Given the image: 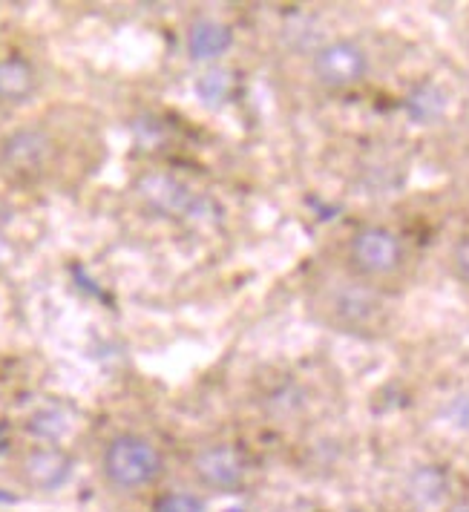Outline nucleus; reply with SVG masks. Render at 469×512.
<instances>
[{
    "label": "nucleus",
    "mask_w": 469,
    "mask_h": 512,
    "mask_svg": "<svg viewBox=\"0 0 469 512\" xmlns=\"http://www.w3.org/2000/svg\"><path fill=\"white\" fill-rule=\"evenodd\" d=\"M101 469L113 487L141 489L150 487L165 472V458L153 441L133 435V432H124L104 446Z\"/></svg>",
    "instance_id": "obj_1"
},
{
    "label": "nucleus",
    "mask_w": 469,
    "mask_h": 512,
    "mask_svg": "<svg viewBox=\"0 0 469 512\" xmlns=\"http://www.w3.org/2000/svg\"><path fill=\"white\" fill-rule=\"evenodd\" d=\"M406 248L398 231L386 225H363L349 239V265L366 280L392 277L403 268Z\"/></svg>",
    "instance_id": "obj_2"
},
{
    "label": "nucleus",
    "mask_w": 469,
    "mask_h": 512,
    "mask_svg": "<svg viewBox=\"0 0 469 512\" xmlns=\"http://www.w3.org/2000/svg\"><path fill=\"white\" fill-rule=\"evenodd\" d=\"M311 72L329 90H352L369 75V52L352 38H334L314 52Z\"/></svg>",
    "instance_id": "obj_3"
},
{
    "label": "nucleus",
    "mask_w": 469,
    "mask_h": 512,
    "mask_svg": "<svg viewBox=\"0 0 469 512\" xmlns=\"http://www.w3.org/2000/svg\"><path fill=\"white\" fill-rule=\"evenodd\" d=\"M245 458L231 443H213L193 455V475L213 492H234L245 481Z\"/></svg>",
    "instance_id": "obj_4"
},
{
    "label": "nucleus",
    "mask_w": 469,
    "mask_h": 512,
    "mask_svg": "<svg viewBox=\"0 0 469 512\" xmlns=\"http://www.w3.org/2000/svg\"><path fill=\"white\" fill-rule=\"evenodd\" d=\"M139 196L147 202V208H153L162 216H188L196 208V196L190 193V187L167 173H147L141 176Z\"/></svg>",
    "instance_id": "obj_5"
},
{
    "label": "nucleus",
    "mask_w": 469,
    "mask_h": 512,
    "mask_svg": "<svg viewBox=\"0 0 469 512\" xmlns=\"http://www.w3.org/2000/svg\"><path fill=\"white\" fill-rule=\"evenodd\" d=\"M52 156V139L47 130L41 127H24L15 130L12 136H6L0 144V159L6 167L18 170V173H32L41 170L47 159Z\"/></svg>",
    "instance_id": "obj_6"
},
{
    "label": "nucleus",
    "mask_w": 469,
    "mask_h": 512,
    "mask_svg": "<svg viewBox=\"0 0 469 512\" xmlns=\"http://www.w3.org/2000/svg\"><path fill=\"white\" fill-rule=\"evenodd\" d=\"M72 458L58 449V446H44V449H32L21 464L26 487L38 489V492H55L61 489L72 475Z\"/></svg>",
    "instance_id": "obj_7"
},
{
    "label": "nucleus",
    "mask_w": 469,
    "mask_h": 512,
    "mask_svg": "<svg viewBox=\"0 0 469 512\" xmlns=\"http://www.w3.org/2000/svg\"><path fill=\"white\" fill-rule=\"evenodd\" d=\"M185 47L193 61H219L234 47V32L231 26L213 18H199L193 21L185 38Z\"/></svg>",
    "instance_id": "obj_8"
},
{
    "label": "nucleus",
    "mask_w": 469,
    "mask_h": 512,
    "mask_svg": "<svg viewBox=\"0 0 469 512\" xmlns=\"http://www.w3.org/2000/svg\"><path fill=\"white\" fill-rule=\"evenodd\" d=\"M35 67L24 55H6L0 58V101L6 104H24L35 93Z\"/></svg>",
    "instance_id": "obj_9"
},
{
    "label": "nucleus",
    "mask_w": 469,
    "mask_h": 512,
    "mask_svg": "<svg viewBox=\"0 0 469 512\" xmlns=\"http://www.w3.org/2000/svg\"><path fill=\"white\" fill-rule=\"evenodd\" d=\"M377 311H380L377 297L369 288H363V285H352V288L340 291L337 300H334V314H337V320L349 328L369 326L377 317Z\"/></svg>",
    "instance_id": "obj_10"
},
{
    "label": "nucleus",
    "mask_w": 469,
    "mask_h": 512,
    "mask_svg": "<svg viewBox=\"0 0 469 512\" xmlns=\"http://www.w3.org/2000/svg\"><path fill=\"white\" fill-rule=\"evenodd\" d=\"M449 492V478L441 466H418L409 481H406V495L415 507L421 510H432L438 507Z\"/></svg>",
    "instance_id": "obj_11"
},
{
    "label": "nucleus",
    "mask_w": 469,
    "mask_h": 512,
    "mask_svg": "<svg viewBox=\"0 0 469 512\" xmlns=\"http://www.w3.org/2000/svg\"><path fill=\"white\" fill-rule=\"evenodd\" d=\"M406 113L418 124H435L446 113V95L438 84H418L406 98Z\"/></svg>",
    "instance_id": "obj_12"
},
{
    "label": "nucleus",
    "mask_w": 469,
    "mask_h": 512,
    "mask_svg": "<svg viewBox=\"0 0 469 512\" xmlns=\"http://www.w3.org/2000/svg\"><path fill=\"white\" fill-rule=\"evenodd\" d=\"M234 93V72L222 70V67H213L208 70L199 81H196V95L208 104V107H219L225 104Z\"/></svg>",
    "instance_id": "obj_13"
},
{
    "label": "nucleus",
    "mask_w": 469,
    "mask_h": 512,
    "mask_svg": "<svg viewBox=\"0 0 469 512\" xmlns=\"http://www.w3.org/2000/svg\"><path fill=\"white\" fill-rule=\"evenodd\" d=\"M153 512H205V501L193 492H165L153 501Z\"/></svg>",
    "instance_id": "obj_14"
},
{
    "label": "nucleus",
    "mask_w": 469,
    "mask_h": 512,
    "mask_svg": "<svg viewBox=\"0 0 469 512\" xmlns=\"http://www.w3.org/2000/svg\"><path fill=\"white\" fill-rule=\"evenodd\" d=\"M29 432L38 435V438H47V441H58L67 432V423L58 412H38L35 418L29 420Z\"/></svg>",
    "instance_id": "obj_15"
},
{
    "label": "nucleus",
    "mask_w": 469,
    "mask_h": 512,
    "mask_svg": "<svg viewBox=\"0 0 469 512\" xmlns=\"http://www.w3.org/2000/svg\"><path fill=\"white\" fill-rule=\"evenodd\" d=\"M449 268H452L455 280L469 285V233L467 236H461V239L452 245V251H449Z\"/></svg>",
    "instance_id": "obj_16"
},
{
    "label": "nucleus",
    "mask_w": 469,
    "mask_h": 512,
    "mask_svg": "<svg viewBox=\"0 0 469 512\" xmlns=\"http://www.w3.org/2000/svg\"><path fill=\"white\" fill-rule=\"evenodd\" d=\"M444 512H469V501L467 498H461V501H452V504H446Z\"/></svg>",
    "instance_id": "obj_17"
},
{
    "label": "nucleus",
    "mask_w": 469,
    "mask_h": 512,
    "mask_svg": "<svg viewBox=\"0 0 469 512\" xmlns=\"http://www.w3.org/2000/svg\"><path fill=\"white\" fill-rule=\"evenodd\" d=\"M9 452V432H6V426L0 423V458Z\"/></svg>",
    "instance_id": "obj_18"
},
{
    "label": "nucleus",
    "mask_w": 469,
    "mask_h": 512,
    "mask_svg": "<svg viewBox=\"0 0 469 512\" xmlns=\"http://www.w3.org/2000/svg\"><path fill=\"white\" fill-rule=\"evenodd\" d=\"M354 512H357V510H354Z\"/></svg>",
    "instance_id": "obj_19"
}]
</instances>
